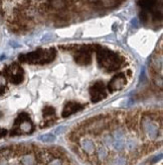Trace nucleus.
<instances>
[{
    "label": "nucleus",
    "instance_id": "11",
    "mask_svg": "<svg viewBox=\"0 0 163 165\" xmlns=\"http://www.w3.org/2000/svg\"><path fill=\"white\" fill-rule=\"evenodd\" d=\"M121 0H101V1L97 2L99 3L101 6H104V7H114V6H117L119 3H120Z\"/></svg>",
    "mask_w": 163,
    "mask_h": 165
},
{
    "label": "nucleus",
    "instance_id": "12",
    "mask_svg": "<svg viewBox=\"0 0 163 165\" xmlns=\"http://www.w3.org/2000/svg\"><path fill=\"white\" fill-rule=\"evenodd\" d=\"M27 121H30L29 116L26 113H21L17 117H16V120L14 122V127H17V126H19L20 124L27 122Z\"/></svg>",
    "mask_w": 163,
    "mask_h": 165
},
{
    "label": "nucleus",
    "instance_id": "9",
    "mask_svg": "<svg viewBox=\"0 0 163 165\" xmlns=\"http://www.w3.org/2000/svg\"><path fill=\"white\" fill-rule=\"evenodd\" d=\"M56 56V51L54 48H50L49 51L45 52V56H43L42 62V64H46V63H50L52 61H53L54 58Z\"/></svg>",
    "mask_w": 163,
    "mask_h": 165
},
{
    "label": "nucleus",
    "instance_id": "2",
    "mask_svg": "<svg viewBox=\"0 0 163 165\" xmlns=\"http://www.w3.org/2000/svg\"><path fill=\"white\" fill-rule=\"evenodd\" d=\"M90 95H91V100L94 103L99 102L101 100L106 98L107 91L104 82L103 81L95 82L94 85L90 88Z\"/></svg>",
    "mask_w": 163,
    "mask_h": 165
},
{
    "label": "nucleus",
    "instance_id": "15",
    "mask_svg": "<svg viewBox=\"0 0 163 165\" xmlns=\"http://www.w3.org/2000/svg\"><path fill=\"white\" fill-rule=\"evenodd\" d=\"M6 135H7V130L0 129V139H1V138H4Z\"/></svg>",
    "mask_w": 163,
    "mask_h": 165
},
{
    "label": "nucleus",
    "instance_id": "10",
    "mask_svg": "<svg viewBox=\"0 0 163 165\" xmlns=\"http://www.w3.org/2000/svg\"><path fill=\"white\" fill-rule=\"evenodd\" d=\"M9 80L10 82L13 83V84H19L22 82L23 80V71H20L16 74H13V75H10L9 77Z\"/></svg>",
    "mask_w": 163,
    "mask_h": 165
},
{
    "label": "nucleus",
    "instance_id": "7",
    "mask_svg": "<svg viewBox=\"0 0 163 165\" xmlns=\"http://www.w3.org/2000/svg\"><path fill=\"white\" fill-rule=\"evenodd\" d=\"M138 4L142 10L152 11L158 5V0H138Z\"/></svg>",
    "mask_w": 163,
    "mask_h": 165
},
{
    "label": "nucleus",
    "instance_id": "3",
    "mask_svg": "<svg viewBox=\"0 0 163 165\" xmlns=\"http://www.w3.org/2000/svg\"><path fill=\"white\" fill-rule=\"evenodd\" d=\"M95 49L94 46H83L81 47L76 54L74 60L80 65H88L92 62V52Z\"/></svg>",
    "mask_w": 163,
    "mask_h": 165
},
{
    "label": "nucleus",
    "instance_id": "13",
    "mask_svg": "<svg viewBox=\"0 0 163 165\" xmlns=\"http://www.w3.org/2000/svg\"><path fill=\"white\" fill-rule=\"evenodd\" d=\"M49 2L53 5V7L56 9L64 8L67 5V0H49Z\"/></svg>",
    "mask_w": 163,
    "mask_h": 165
},
{
    "label": "nucleus",
    "instance_id": "16",
    "mask_svg": "<svg viewBox=\"0 0 163 165\" xmlns=\"http://www.w3.org/2000/svg\"><path fill=\"white\" fill-rule=\"evenodd\" d=\"M132 25L135 26V28H138L139 26V23H138V21H137V18H134V19H132Z\"/></svg>",
    "mask_w": 163,
    "mask_h": 165
},
{
    "label": "nucleus",
    "instance_id": "5",
    "mask_svg": "<svg viewBox=\"0 0 163 165\" xmlns=\"http://www.w3.org/2000/svg\"><path fill=\"white\" fill-rule=\"evenodd\" d=\"M126 75L124 73H119L117 75H115L113 78L110 80V82L108 84V89L110 92H115L117 90H121L124 88V86L126 85Z\"/></svg>",
    "mask_w": 163,
    "mask_h": 165
},
{
    "label": "nucleus",
    "instance_id": "8",
    "mask_svg": "<svg viewBox=\"0 0 163 165\" xmlns=\"http://www.w3.org/2000/svg\"><path fill=\"white\" fill-rule=\"evenodd\" d=\"M20 165H37L34 152H30L20 156Z\"/></svg>",
    "mask_w": 163,
    "mask_h": 165
},
{
    "label": "nucleus",
    "instance_id": "17",
    "mask_svg": "<svg viewBox=\"0 0 163 165\" xmlns=\"http://www.w3.org/2000/svg\"><path fill=\"white\" fill-rule=\"evenodd\" d=\"M4 92V87H2V86H0V95Z\"/></svg>",
    "mask_w": 163,
    "mask_h": 165
},
{
    "label": "nucleus",
    "instance_id": "6",
    "mask_svg": "<svg viewBox=\"0 0 163 165\" xmlns=\"http://www.w3.org/2000/svg\"><path fill=\"white\" fill-rule=\"evenodd\" d=\"M84 107H85L84 104H82L80 102H67V104L63 107V113H62V117H67L72 116V114L76 113L78 112H81Z\"/></svg>",
    "mask_w": 163,
    "mask_h": 165
},
{
    "label": "nucleus",
    "instance_id": "4",
    "mask_svg": "<svg viewBox=\"0 0 163 165\" xmlns=\"http://www.w3.org/2000/svg\"><path fill=\"white\" fill-rule=\"evenodd\" d=\"M45 52L42 49L36 50L34 52L28 53V54H23L18 57V60L21 63H29V64H42L43 56H45Z\"/></svg>",
    "mask_w": 163,
    "mask_h": 165
},
{
    "label": "nucleus",
    "instance_id": "1",
    "mask_svg": "<svg viewBox=\"0 0 163 165\" xmlns=\"http://www.w3.org/2000/svg\"><path fill=\"white\" fill-rule=\"evenodd\" d=\"M97 60L99 65L107 71L118 70L123 64V58L120 55L101 47H97Z\"/></svg>",
    "mask_w": 163,
    "mask_h": 165
},
{
    "label": "nucleus",
    "instance_id": "14",
    "mask_svg": "<svg viewBox=\"0 0 163 165\" xmlns=\"http://www.w3.org/2000/svg\"><path fill=\"white\" fill-rule=\"evenodd\" d=\"M42 113H43V117H52L53 116L56 114V110H54V109L53 106H46L45 109H43Z\"/></svg>",
    "mask_w": 163,
    "mask_h": 165
}]
</instances>
